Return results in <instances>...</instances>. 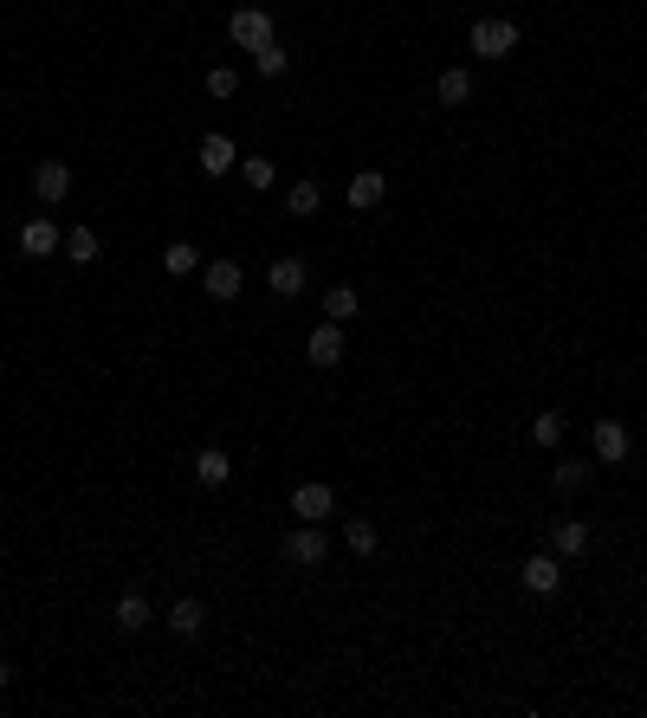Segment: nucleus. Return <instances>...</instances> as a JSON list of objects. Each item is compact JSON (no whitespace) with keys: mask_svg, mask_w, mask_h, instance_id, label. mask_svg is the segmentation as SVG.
<instances>
[{"mask_svg":"<svg viewBox=\"0 0 647 718\" xmlns=\"http://www.w3.org/2000/svg\"><path fill=\"white\" fill-rule=\"evenodd\" d=\"M59 253L72 259V266H91V259H98L104 246H98V233H91V227H72V233H65V246H59Z\"/></svg>","mask_w":647,"mask_h":718,"instance_id":"obj_18","label":"nucleus"},{"mask_svg":"<svg viewBox=\"0 0 647 718\" xmlns=\"http://www.w3.org/2000/svg\"><path fill=\"white\" fill-rule=\"evenodd\" d=\"M201 285H208V298H220V305H233V298H240V285H246L240 259H201Z\"/></svg>","mask_w":647,"mask_h":718,"instance_id":"obj_5","label":"nucleus"},{"mask_svg":"<svg viewBox=\"0 0 647 718\" xmlns=\"http://www.w3.org/2000/svg\"><path fill=\"white\" fill-rule=\"evenodd\" d=\"M201 628H208V602L182 596V602H175V609H169V634H175V641H195Z\"/></svg>","mask_w":647,"mask_h":718,"instance_id":"obj_11","label":"nucleus"},{"mask_svg":"<svg viewBox=\"0 0 647 718\" xmlns=\"http://www.w3.org/2000/svg\"><path fill=\"white\" fill-rule=\"evenodd\" d=\"M33 195L39 201H65V195H72V162H59V156H46V162H39V169H33Z\"/></svg>","mask_w":647,"mask_h":718,"instance_id":"obj_7","label":"nucleus"},{"mask_svg":"<svg viewBox=\"0 0 647 718\" xmlns=\"http://www.w3.org/2000/svg\"><path fill=\"white\" fill-rule=\"evenodd\" d=\"M382 195H389V175L382 169H363V175H350V207H382Z\"/></svg>","mask_w":647,"mask_h":718,"instance_id":"obj_14","label":"nucleus"},{"mask_svg":"<svg viewBox=\"0 0 647 718\" xmlns=\"http://www.w3.org/2000/svg\"><path fill=\"white\" fill-rule=\"evenodd\" d=\"M550 544H557V557H583V550H589V524L583 518H563Z\"/></svg>","mask_w":647,"mask_h":718,"instance_id":"obj_20","label":"nucleus"},{"mask_svg":"<svg viewBox=\"0 0 647 718\" xmlns=\"http://www.w3.org/2000/svg\"><path fill=\"white\" fill-rule=\"evenodd\" d=\"M434 98L447 104V110H460V104H473V72H460V65H447V72L434 78Z\"/></svg>","mask_w":647,"mask_h":718,"instance_id":"obj_12","label":"nucleus"},{"mask_svg":"<svg viewBox=\"0 0 647 718\" xmlns=\"http://www.w3.org/2000/svg\"><path fill=\"white\" fill-rule=\"evenodd\" d=\"M531 440H538V447H557L563 440V414H538V421H531Z\"/></svg>","mask_w":647,"mask_h":718,"instance_id":"obj_27","label":"nucleus"},{"mask_svg":"<svg viewBox=\"0 0 647 718\" xmlns=\"http://www.w3.org/2000/svg\"><path fill=\"white\" fill-rule=\"evenodd\" d=\"M305 356H311V363H318V369L343 363V324H330V317H324V324H318V330H311V337H305Z\"/></svg>","mask_w":647,"mask_h":718,"instance_id":"obj_9","label":"nucleus"},{"mask_svg":"<svg viewBox=\"0 0 647 718\" xmlns=\"http://www.w3.org/2000/svg\"><path fill=\"white\" fill-rule=\"evenodd\" d=\"M324 207V195H318V182H292V195H285V214L292 220H311Z\"/></svg>","mask_w":647,"mask_h":718,"instance_id":"obj_21","label":"nucleus"},{"mask_svg":"<svg viewBox=\"0 0 647 718\" xmlns=\"http://www.w3.org/2000/svg\"><path fill=\"white\" fill-rule=\"evenodd\" d=\"M227 39H233L240 52H259V46L272 39V13H266V7H240V13L227 20Z\"/></svg>","mask_w":647,"mask_h":718,"instance_id":"obj_2","label":"nucleus"},{"mask_svg":"<svg viewBox=\"0 0 647 718\" xmlns=\"http://www.w3.org/2000/svg\"><path fill=\"white\" fill-rule=\"evenodd\" d=\"M59 246H65V233L52 227L46 214H33V220H26V227H20V253H26V259H52V253H59Z\"/></svg>","mask_w":647,"mask_h":718,"instance_id":"obj_8","label":"nucleus"},{"mask_svg":"<svg viewBox=\"0 0 647 718\" xmlns=\"http://www.w3.org/2000/svg\"><path fill=\"white\" fill-rule=\"evenodd\" d=\"M143 628H149V602L136 596V589L117 596V634H143Z\"/></svg>","mask_w":647,"mask_h":718,"instance_id":"obj_19","label":"nucleus"},{"mask_svg":"<svg viewBox=\"0 0 647 718\" xmlns=\"http://www.w3.org/2000/svg\"><path fill=\"white\" fill-rule=\"evenodd\" d=\"M285 65H292V52H285L279 39H266V46L253 52V72H259V78H285Z\"/></svg>","mask_w":647,"mask_h":718,"instance_id":"obj_22","label":"nucleus"},{"mask_svg":"<svg viewBox=\"0 0 647 718\" xmlns=\"http://www.w3.org/2000/svg\"><path fill=\"white\" fill-rule=\"evenodd\" d=\"M324 317H330V324H350V317H356V285H330V292H324Z\"/></svg>","mask_w":647,"mask_h":718,"instance_id":"obj_23","label":"nucleus"},{"mask_svg":"<svg viewBox=\"0 0 647 718\" xmlns=\"http://www.w3.org/2000/svg\"><path fill=\"white\" fill-rule=\"evenodd\" d=\"M518 583H525V596H557V583H563V557H557V550H538V557H525Z\"/></svg>","mask_w":647,"mask_h":718,"instance_id":"obj_3","label":"nucleus"},{"mask_svg":"<svg viewBox=\"0 0 647 718\" xmlns=\"http://www.w3.org/2000/svg\"><path fill=\"white\" fill-rule=\"evenodd\" d=\"M266 285H272L279 298H298V292H305V259H272V266H266Z\"/></svg>","mask_w":647,"mask_h":718,"instance_id":"obj_15","label":"nucleus"},{"mask_svg":"<svg viewBox=\"0 0 647 718\" xmlns=\"http://www.w3.org/2000/svg\"><path fill=\"white\" fill-rule=\"evenodd\" d=\"M240 175H246V188H272V156H246Z\"/></svg>","mask_w":647,"mask_h":718,"instance_id":"obj_28","label":"nucleus"},{"mask_svg":"<svg viewBox=\"0 0 647 718\" xmlns=\"http://www.w3.org/2000/svg\"><path fill=\"white\" fill-rule=\"evenodd\" d=\"M343 544H350L356 557H376V524H369V518H350V524H343Z\"/></svg>","mask_w":647,"mask_h":718,"instance_id":"obj_24","label":"nucleus"},{"mask_svg":"<svg viewBox=\"0 0 647 718\" xmlns=\"http://www.w3.org/2000/svg\"><path fill=\"white\" fill-rule=\"evenodd\" d=\"M7 686H13V667H7V660H0V693H7Z\"/></svg>","mask_w":647,"mask_h":718,"instance_id":"obj_29","label":"nucleus"},{"mask_svg":"<svg viewBox=\"0 0 647 718\" xmlns=\"http://www.w3.org/2000/svg\"><path fill=\"white\" fill-rule=\"evenodd\" d=\"M324 524H298V531H285V563H298V570H318L324 563Z\"/></svg>","mask_w":647,"mask_h":718,"instance_id":"obj_4","label":"nucleus"},{"mask_svg":"<svg viewBox=\"0 0 647 718\" xmlns=\"http://www.w3.org/2000/svg\"><path fill=\"white\" fill-rule=\"evenodd\" d=\"M233 91H240V72H233V65H214L208 72V98H233Z\"/></svg>","mask_w":647,"mask_h":718,"instance_id":"obj_26","label":"nucleus"},{"mask_svg":"<svg viewBox=\"0 0 647 718\" xmlns=\"http://www.w3.org/2000/svg\"><path fill=\"white\" fill-rule=\"evenodd\" d=\"M589 440H596V460H628V427L622 421H615V414H602V421L596 427H589Z\"/></svg>","mask_w":647,"mask_h":718,"instance_id":"obj_10","label":"nucleus"},{"mask_svg":"<svg viewBox=\"0 0 647 718\" xmlns=\"http://www.w3.org/2000/svg\"><path fill=\"white\" fill-rule=\"evenodd\" d=\"M195 479H201L208 492H220V486L233 479V460H227L220 447H201V453H195Z\"/></svg>","mask_w":647,"mask_h":718,"instance_id":"obj_16","label":"nucleus"},{"mask_svg":"<svg viewBox=\"0 0 647 718\" xmlns=\"http://www.w3.org/2000/svg\"><path fill=\"white\" fill-rule=\"evenodd\" d=\"M292 512H298V518H305V524H324L330 512H337V492H330V486H324V479H305V486H298V492H292Z\"/></svg>","mask_w":647,"mask_h":718,"instance_id":"obj_6","label":"nucleus"},{"mask_svg":"<svg viewBox=\"0 0 647 718\" xmlns=\"http://www.w3.org/2000/svg\"><path fill=\"white\" fill-rule=\"evenodd\" d=\"M195 156H201V169H208V175H227L233 169V162H240V149H233V136H201V149H195Z\"/></svg>","mask_w":647,"mask_h":718,"instance_id":"obj_13","label":"nucleus"},{"mask_svg":"<svg viewBox=\"0 0 647 718\" xmlns=\"http://www.w3.org/2000/svg\"><path fill=\"white\" fill-rule=\"evenodd\" d=\"M550 479H557V492H583V486H589V466H583V460H563Z\"/></svg>","mask_w":647,"mask_h":718,"instance_id":"obj_25","label":"nucleus"},{"mask_svg":"<svg viewBox=\"0 0 647 718\" xmlns=\"http://www.w3.org/2000/svg\"><path fill=\"white\" fill-rule=\"evenodd\" d=\"M466 46H473L479 59H512V52H518V26H512V20H499V13H486V20H473Z\"/></svg>","mask_w":647,"mask_h":718,"instance_id":"obj_1","label":"nucleus"},{"mask_svg":"<svg viewBox=\"0 0 647 718\" xmlns=\"http://www.w3.org/2000/svg\"><path fill=\"white\" fill-rule=\"evenodd\" d=\"M162 266H169V279H188V272H201V246L195 240H169Z\"/></svg>","mask_w":647,"mask_h":718,"instance_id":"obj_17","label":"nucleus"}]
</instances>
